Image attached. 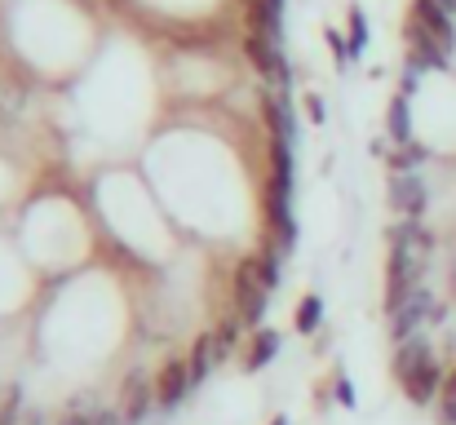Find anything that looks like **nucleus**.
Segmentation results:
<instances>
[{"label": "nucleus", "instance_id": "obj_2", "mask_svg": "<svg viewBox=\"0 0 456 425\" xmlns=\"http://www.w3.org/2000/svg\"><path fill=\"white\" fill-rule=\"evenodd\" d=\"M266 301H271V283H266V266H262V253L240 262L235 271V315L244 328H262L266 319Z\"/></svg>", "mask_w": 456, "mask_h": 425}, {"label": "nucleus", "instance_id": "obj_11", "mask_svg": "<svg viewBox=\"0 0 456 425\" xmlns=\"http://www.w3.org/2000/svg\"><path fill=\"white\" fill-rule=\"evenodd\" d=\"M275 355H280V332H275V328H253V341H248V350H244V372L266 368Z\"/></svg>", "mask_w": 456, "mask_h": 425}, {"label": "nucleus", "instance_id": "obj_6", "mask_svg": "<svg viewBox=\"0 0 456 425\" xmlns=\"http://www.w3.org/2000/svg\"><path fill=\"white\" fill-rule=\"evenodd\" d=\"M408 18H417L421 22V31L444 49V53H452L456 49V27H452V13L439 4V0H412V9H408Z\"/></svg>", "mask_w": 456, "mask_h": 425}, {"label": "nucleus", "instance_id": "obj_25", "mask_svg": "<svg viewBox=\"0 0 456 425\" xmlns=\"http://www.w3.org/2000/svg\"><path fill=\"white\" fill-rule=\"evenodd\" d=\"M18 425H40V413H22V421Z\"/></svg>", "mask_w": 456, "mask_h": 425}, {"label": "nucleus", "instance_id": "obj_15", "mask_svg": "<svg viewBox=\"0 0 456 425\" xmlns=\"http://www.w3.org/2000/svg\"><path fill=\"white\" fill-rule=\"evenodd\" d=\"M98 408H94V399L89 395H80V399H71L67 408H62V417H58V425H98Z\"/></svg>", "mask_w": 456, "mask_h": 425}, {"label": "nucleus", "instance_id": "obj_20", "mask_svg": "<svg viewBox=\"0 0 456 425\" xmlns=\"http://www.w3.org/2000/svg\"><path fill=\"white\" fill-rule=\"evenodd\" d=\"M305 116H310V125H328V107L319 94H305Z\"/></svg>", "mask_w": 456, "mask_h": 425}, {"label": "nucleus", "instance_id": "obj_5", "mask_svg": "<svg viewBox=\"0 0 456 425\" xmlns=\"http://www.w3.org/2000/svg\"><path fill=\"white\" fill-rule=\"evenodd\" d=\"M386 200L399 217H421L426 204H430V191L417 173H390V186H386Z\"/></svg>", "mask_w": 456, "mask_h": 425}, {"label": "nucleus", "instance_id": "obj_13", "mask_svg": "<svg viewBox=\"0 0 456 425\" xmlns=\"http://www.w3.org/2000/svg\"><path fill=\"white\" fill-rule=\"evenodd\" d=\"M217 364V350H213V337H200L195 346H191V359H186V372H191V390L208 377V368Z\"/></svg>", "mask_w": 456, "mask_h": 425}, {"label": "nucleus", "instance_id": "obj_9", "mask_svg": "<svg viewBox=\"0 0 456 425\" xmlns=\"http://www.w3.org/2000/svg\"><path fill=\"white\" fill-rule=\"evenodd\" d=\"M444 381H448V372H444V364L439 359H430L426 368H417L408 381H403V395L412 399V404H435V395H444Z\"/></svg>", "mask_w": 456, "mask_h": 425}, {"label": "nucleus", "instance_id": "obj_4", "mask_svg": "<svg viewBox=\"0 0 456 425\" xmlns=\"http://www.w3.org/2000/svg\"><path fill=\"white\" fill-rule=\"evenodd\" d=\"M435 306H439V301L430 297V288H412V292L390 310V337H395V346L408 341V337H417V328L430 323V310H435Z\"/></svg>", "mask_w": 456, "mask_h": 425}, {"label": "nucleus", "instance_id": "obj_21", "mask_svg": "<svg viewBox=\"0 0 456 425\" xmlns=\"http://www.w3.org/2000/svg\"><path fill=\"white\" fill-rule=\"evenodd\" d=\"M337 399H341L346 408H354V386H350V377H346V372H337Z\"/></svg>", "mask_w": 456, "mask_h": 425}, {"label": "nucleus", "instance_id": "obj_3", "mask_svg": "<svg viewBox=\"0 0 456 425\" xmlns=\"http://www.w3.org/2000/svg\"><path fill=\"white\" fill-rule=\"evenodd\" d=\"M244 49H248V62H253V71L262 76L266 94H275V98H289L293 71H289V62H284V53H280V40H271V36H253V31H248Z\"/></svg>", "mask_w": 456, "mask_h": 425}, {"label": "nucleus", "instance_id": "obj_22", "mask_svg": "<svg viewBox=\"0 0 456 425\" xmlns=\"http://www.w3.org/2000/svg\"><path fill=\"white\" fill-rule=\"evenodd\" d=\"M439 421L456 425V399H444V404H439Z\"/></svg>", "mask_w": 456, "mask_h": 425}, {"label": "nucleus", "instance_id": "obj_17", "mask_svg": "<svg viewBox=\"0 0 456 425\" xmlns=\"http://www.w3.org/2000/svg\"><path fill=\"white\" fill-rule=\"evenodd\" d=\"M235 341H240V315H235V319H222V323L213 328V350H217V359L235 355Z\"/></svg>", "mask_w": 456, "mask_h": 425}, {"label": "nucleus", "instance_id": "obj_16", "mask_svg": "<svg viewBox=\"0 0 456 425\" xmlns=\"http://www.w3.org/2000/svg\"><path fill=\"white\" fill-rule=\"evenodd\" d=\"M417 164H426V146L421 142H403L390 151V168L395 173H417Z\"/></svg>", "mask_w": 456, "mask_h": 425}, {"label": "nucleus", "instance_id": "obj_8", "mask_svg": "<svg viewBox=\"0 0 456 425\" xmlns=\"http://www.w3.org/2000/svg\"><path fill=\"white\" fill-rule=\"evenodd\" d=\"M151 395L155 386L142 377V372H129V381H125V390H120V417H125V425H142V417H147V408H151Z\"/></svg>", "mask_w": 456, "mask_h": 425}, {"label": "nucleus", "instance_id": "obj_27", "mask_svg": "<svg viewBox=\"0 0 456 425\" xmlns=\"http://www.w3.org/2000/svg\"><path fill=\"white\" fill-rule=\"evenodd\" d=\"M271 425H289V417H271Z\"/></svg>", "mask_w": 456, "mask_h": 425}, {"label": "nucleus", "instance_id": "obj_24", "mask_svg": "<svg viewBox=\"0 0 456 425\" xmlns=\"http://www.w3.org/2000/svg\"><path fill=\"white\" fill-rule=\"evenodd\" d=\"M98 425H125V417H120V413H102V417H98Z\"/></svg>", "mask_w": 456, "mask_h": 425}, {"label": "nucleus", "instance_id": "obj_7", "mask_svg": "<svg viewBox=\"0 0 456 425\" xmlns=\"http://www.w3.org/2000/svg\"><path fill=\"white\" fill-rule=\"evenodd\" d=\"M186 390H191V372H186V364H182V359H168V364L159 368V377H155V404L168 413V408L182 404Z\"/></svg>", "mask_w": 456, "mask_h": 425}, {"label": "nucleus", "instance_id": "obj_19", "mask_svg": "<svg viewBox=\"0 0 456 425\" xmlns=\"http://www.w3.org/2000/svg\"><path fill=\"white\" fill-rule=\"evenodd\" d=\"M18 421H22V390L9 386V390L0 395V425H18Z\"/></svg>", "mask_w": 456, "mask_h": 425}, {"label": "nucleus", "instance_id": "obj_1", "mask_svg": "<svg viewBox=\"0 0 456 425\" xmlns=\"http://www.w3.org/2000/svg\"><path fill=\"white\" fill-rule=\"evenodd\" d=\"M390 240V262H386V310H395L412 288H421V275L430 266V253H435V235L417 222V217H403L399 226L386 231Z\"/></svg>", "mask_w": 456, "mask_h": 425}, {"label": "nucleus", "instance_id": "obj_10", "mask_svg": "<svg viewBox=\"0 0 456 425\" xmlns=\"http://www.w3.org/2000/svg\"><path fill=\"white\" fill-rule=\"evenodd\" d=\"M430 359H435V350H430V341H426L421 332L408 337V341H399V346H395V381L403 386V381H408L417 368H426Z\"/></svg>", "mask_w": 456, "mask_h": 425}, {"label": "nucleus", "instance_id": "obj_26", "mask_svg": "<svg viewBox=\"0 0 456 425\" xmlns=\"http://www.w3.org/2000/svg\"><path fill=\"white\" fill-rule=\"evenodd\" d=\"M439 4H444V9H448V13H456V0H439Z\"/></svg>", "mask_w": 456, "mask_h": 425}, {"label": "nucleus", "instance_id": "obj_23", "mask_svg": "<svg viewBox=\"0 0 456 425\" xmlns=\"http://www.w3.org/2000/svg\"><path fill=\"white\" fill-rule=\"evenodd\" d=\"M444 399H456V364L448 368V381H444Z\"/></svg>", "mask_w": 456, "mask_h": 425}, {"label": "nucleus", "instance_id": "obj_18", "mask_svg": "<svg viewBox=\"0 0 456 425\" xmlns=\"http://www.w3.org/2000/svg\"><path fill=\"white\" fill-rule=\"evenodd\" d=\"M346 27H350V58H359V53H363V45H368V18H363V9H359V4L350 9V22H346Z\"/></svg>", "mask_w": 456, "mask_h": 425}, {"label": "nucleus", "instance_id": "obj_14", "mask_svg": "<svg viewBox=\"0 0 456 425\" xmlns=\"http://www.w3.org/2000/svg\"><path fill=\"white\" fill-rule=\"evenodd\" d=\"M323 323V301L314 297V292H305L302 301H297V315H293V328L302 332V337H310L314 328Z\"/></svg>", "mask_w": 456, "mask_h": 425}, {"label": "nucleus", "instance_id": "obj_12", "mask_svg": "<svg viewBox=\"0 0 456 425\" xmlns=\"http://www.w3.org/2000/svg\"><path fill=\"white\" fill-rule=\"evenodd\" d=\"M386 134H390L395 146L412 142V102H408V94H399V98L390 102V111H386Z\"/></svg>", "mask_w": 456, "mask_h": 425}]
</instances>
